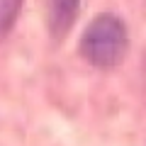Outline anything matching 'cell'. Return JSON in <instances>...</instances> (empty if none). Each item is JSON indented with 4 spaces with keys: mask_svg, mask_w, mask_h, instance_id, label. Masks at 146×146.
I'll return each instance as SVG.
<instances>
[{
    "mask_svg": "<svg viewBox=\"0 0 146 146\" xmlns=\"http://www.w3.org/2000/svg\"><path fill=\"white\" fill-rule=\"evenodd\" d=\"M20 10H22V0H0V39H5L10 34Z\"/></svg>",
    "mask_w": 146,
    "mask_h": 146,
    "instance_id": "3",
    "label": "cell"
},
{
    "mask_svg": "<svg viewBox=\"0 0 146 146\" xmlns=\"http://www.w3.org/2000/svg\"><path fill=\"white\" fill-rule=\"evenodd\" d=\"M144 80H146V56H144Z\"/></svg>",
    "mask_w": 146,
    "mask_h": 146,
    "instance_id": "4",
    "label": "cell"
},
{
    "mask_svg": "<svg viewBox=\"0 0 146 146\" xmlns=\"http://www.w3.org/2000/svg\"><path fill=\"white\" fill-rule=\"evenodd\" d=\"M80 54L95 68H112L129 49V32L122 17L112 12L98 15L80 36Z\"/></svg>",
    "mask_w": 146,
    "mask_h": 146,
    "instance_id": "1",
    "label": "cell"
},
{
    "mask_svg": "<svg viewBox=\"0 0 146 146\" xmlns=\"http://www.w3.org/2000/svg\"><path fill=\"white\" fill-rule=\"evenodd\" d=\"M80 0H46V29L54 39H63L78 17Z\"/></svg>",
    "mask_w": 146,
    "mask_h": 146,
    "instance_id": "2",
    "label": "cell"
}]
</instances>
